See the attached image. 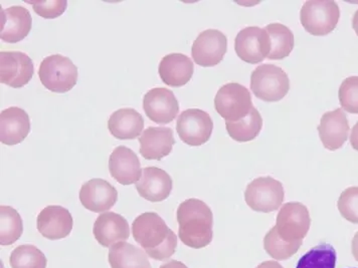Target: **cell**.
Masks as SVG:
<instances>
[{
  "label": "cell",
  "mask_w": 358,
  "mask_h": 268,
  "mask_svg": "<svg viewBox=\"0 0 358 268\" xmlns=\"http://www.w3.org/2000/svg\"><path fill=\"white\" fill-rule=\"evenodd\" d=\"M194 66L192 59L182 54H171L162 57L158 68L160 77L169 87L185 86L194 75Z\"/></svg>",
  "instance_id": "obj_23"
},
{
  "label": "cell",
  "mask_w": 358,
  "mask_h": 268,
  "mask_svg": "<svg viewBox=\"0 0 358 268\" xmlns=\"http://www.w3.org/2000/svg\"><path fill=\"white\" fill-rule=\"evenodd\" d=\"M108 260L112 268H151L146 252L125 241L110 248Z\"/></svg>",
  "instance_id": "obj_25"
},
{
  "label": "cell",
  "mask_w": 358,
  "mask_h": 268,
  "mask_svg": "<svg viewBox=\"0 0 358 268\" xmlns=\"http://www.w3.org/2000/svg\"><path fill=\"white\" fill-rule=\"evenodd\" d=\"M139 143L144 159L160 161L171 154L176 140L171 128L149 127L142 133Z\"/></svg>",
  "instance_id": "obj_22"
},
{
  "label": "cell",
  "mask_w": 358,
  "mask_h": 268,
  "mask_svg": "<svg viewBox=\"0 0 358 268\" xmlns=\"http://www.w3.org/2000/svg\"><path fill=\"white\" fill-rule=\"evenodd\" d=\"M284 196L282 183L270 176L255 179L245 192V203L256 212L276 211L283 203Z\"/></svg>",
  "instance_id": "obj_8"
},
{
  "label": "cell",
  "mask_w": 358,
  "mask_h": 268,
  "mask_svg": "<svg viewBox=\"0 0 358 268\" xmlns=\"http://www.w3.org/2000/svg\"><path fill=\"white\" fill-rule=\"evenodd\" d=\"M336 251L330 244H320L313 247L298 261L296 268H335Z\"/></svg>",
  "instance_id": "obj_29"
},
{
  "label": "cell",
  "mask_w": 358,
  "mask_h": 268,
  "mask_svg": "<svg viewBox=\"0 0 358 268\" xmlns=\"http://www.w3.org/2000/svg\"><path fill=\"white\" fill-rule=\"evenodd\" d=\"M108 129L116 139L134 140L143 132L144 119L136 110L120 109L110 116Z\"/></svg>",
  "instance_id": "obj_24"
},
{
  "label": "cell",
  "mask_w": 358,
  "mask_h": 268,
  "mask_svg": "<svg viewBox=\"0 0 358 268\" xmlns=\"http://www.w3.org/2000/svg\"><path fill=\"white\" fill-rule=\"evenodd\" d=\"M179 138L188 146L203 145L210 140L213 122L210 114L203 110L188 109L178 117L176 123Z\"/></svg>",
  "instance_id": "obj_9"
},
{
  "label": "cell",
  "mask_w": 358,
  "mask_h": 268,
  "mask_svg": "<svg viewBox=\"0 0 358 268\" xmlns=\"http://www.w3.org/2000/svg\"><path fill=\"white\" fill-rule=\"evenodd\" d=\"M341 18L338 4L334 0H309L302 6L300 20L312 36H327L334 31Z\"/></svg>",
  "instance_id": "obj_3"
},
{
  "label": "cell",
  "mask_w": 358,
  "mask_h": 268,
  "mask_svg": "<svg viewBox=\"0 0 358 268\" xmlns=\"http://www.w3.org/2000/svg\"><path fill=\"white\" fill-rule=\"evenodd\" d=\"M24 224L20 213L10 206H0V244L11 245L20 239Z\"/></svg>",
  "instance_id": "obj_28"
},
{
  "label": "cell",
  "mask_w": 358,
  "mask_h": 268,
  "mask_svg": "<svg viewBox=\"0 0 358 268\" xmlns=\"http://www.w3.org/2000/svg\"><path fill=\"white\" fill-rule=\"evenodd\" d=\"M159 268H188L185 263L178 260H169V262L162 265Z\"/></svg>",
  "instance_id": "obj_36"
},
{
  "label": "cell",
  "mask_w": 358,
  "mask_h": 268,
  "mask_svg": "<svg viewBox=\"0 0 358 268\" xmlns=\"http://www.w3.org/2000/svg\"><path fill=\"white\" fill-rule=\"evenodd\" d=\"M29 3L33 6L34 13L45 20L61 17L68 6L66 0H36Z\"/></svg>",
  "instance_id": "obj_34"
},
{
  "label": "cell",
  "mask_w": 358,
  "mask_h": 268,
  "mask_svg": "<svg viewBox=\"0 0 358 268\" xmlns=\"http://www.w3.org/2000/svg\"><path fill=\"white\" fill-rule=\"evenodd\" d=\"M173 187L169 174L157 167L142 169V176L136 183L139 195L150 202H162L169 198Z\"/></svg>",
  "instance_id": "obj_19"
},
{
  "label": "cell",
  "mask_w": 358,
  "mask_h": 268,
  "mask_svg": "<svg viewBox=\"0 0 358 268\" xmlns=\"http://www.w3.org/2000/svg\"><path fill=\"white\" fill-rule=\"evenodd\" d=\"M93 232L102 246L112 247L119 242L127 241L130 236L129 224L122 215L105 212L96 219Z\"/></svg>",
  "instance_id": "obj_17"
},
{
  "label": "cell",
  "mask_w": 358,
  "mask_h": 268,
  "mask_svg": "<svg viewBox=\"0 0 358 268\" xmlns=\"http://www.w3.org/2000/svg\"><path fill=\"white\" fill-rule=\"evenodd\" d=\"M229 137L236 142H250L259 136L263 128V119L256 107L238 122H226Z\"/></svg>",
  "instance_id": "obj_27"
},
{
  "label": "cell",
  "mask_w": 358,
  "mask_h": 268,
  "mask_svg": "<svg viewBox=\"0 0 358 268\" xmlns=\"http://www.w3.org/2000/svg\"><path fill=\"white\" fill-rule=\"evenodd\" d=\"M118 200V192L113 185L103 179H92L83 184L80 201L92 212L109 211Z\"/></svg>",
  "instance_id": "obj_14"
},
{
  "label": "cell",
  "mask_w": 358,
  "mask_h": 268,
  "mask_svg": "<svg viewBox=\"0 0 358 268\" xmlns=\"http://www.w3.org/2000/svg\"><path fill=\"white\" fill-rule=\"evenodd\" d=\"M38 77L49 91L65 94L77 84L78 68L69 57L52 54L41 61Z\"/></svg>",
  "instance_id": "obj_4"
},
{
  "label": "cell",
  "mask_w": 358,
  "mask_h": 268,
  "mask_svg": "<svg viewBox=\"0 0 358 268\" xmlns=\"http://www.w3.org/2000/svg\"><path fill=\"white\" fill-rule=\"evenodd\" d=\"M228 50V38L217 29H206L199 34L192 47L196 65L210 68L219 65Z\"/></svg>",
  "instance_id": "obj_10"
},
{
  "label": "cell",
  "mask_w": 358,
  "mask_h": 268,
  "mask_svg": "<svg viewBox=\"0 0 358 268\" xmlns=\"http://www.w3.org/2000/svg\"><path fill=\"white\" fill-rule=\"evenodd\" d=\"M143 109L152 122L169 124L178 116L179 104L171 89L155 88L147 91L144 96Z\"/></svg>",
  "instance_id": "obj_13"
},
{
  "label": "cell",
  "mask_w": 358,
  "mask_h": 268,
  "mask_svg": "<svg viewBox=\"0 0 358 268\" xmlns=\"http://www.w3.org/2000/svg\"><path fill=\"white\" fill-rule=\"evenodd\" d=\"M352 27L355 29V34L358 36V9L355 11V15H353Z\"/></svg>",
  "instance_id": "obj_39"
},
{
  "label": "cell",
  "mask_w": 358,
  "mask_h": 268,
  "mask_svg": "<svg viewBox=\"0 0 358 268\" xmlns=\"http://www.w3.org/2000/svg\"><path fill=\"white\" fill-rule=\"evenodd\" d=\"M350 130L348 117L342 109L334 110L323 114L318 126L321 142L330 151L342 148L348 141Z\"/></svg>",
  "instance_id": "obj_16"
},
{
  "label": "cell",
  "mask_w": 358,
  "mask_h": 268,
  "mask_svg": "<svg viewBox=\"0 0 358 268\" xmlns=\"http://www.w3.org/2000/svg\"><path fill=\"white\" fill-rule=\"evenodd\" d=\"M251 89L264 102H278L286 97L290 89V81L281 68L266 64L252 73Z\"/></svg>",
  "instance_id": "obj_5"
},
{
  "label": "cell",
  "mask_w": 358,
  "mask_h": 268,
  "mask_svg": "<svg viewBox=\"0 0 358 268\" xmlns=\"http://www.w3.org/2000/svg\"><path fill=\"white\" fill-rule=\"evenodd\" d=\"M47 258L34 245H20L9 258V265L13 268H47Z\"/></svg>",
  "instance_id": "obj_30"
},
{
  "label": "cell",
  "mask_w": 358,
  "mask_h": 268,
  "mask_svg": "<svg viewBox=\"0 0 358 268\" xmlns=\"http://www.w3.org/2000/svg\"><path fill=\"white\" fill-rule=\"evenodd\" d=\"M265 29L271 43V52L267 59H284L290 56L295 45L291 29L281 24H268Z\"/></svg>",
  "instance_id": "obj_26"
},
{
  "label": "cell",
  "mask_w": 358,
  "mask_h": 268,
  "mask_svg": "<svg viewBox=\"0 0 358 268\" xmlns=\"http://www.w3.org/2000/svg\"><path fill=\"white\" fill-rule=\"evenodd\" d=\"M257 268H283V267L277 261H265V262L259 265Z\"/></svg>",
  "instance_id": "obj_38"
},
{
  "label": "cell",
  "mask_w": 358,
  "mask_h": 268,
  "mask_svg": "<svg viewBox=\"0 0 358 268\" xmlns=\"http://www.w3.org/2000/svg\"><path fill=\"white\" fill-rule=\"evenodd\" d=\"M31 132V119L22 107H10L0 114V141L8 146L17 145Z\"/></svg>",
  "instance_id": "obj_18"
},
{
  "label": "cell",
  "mask_w": 358,
  "mask_h": 268,
  "mask_svg": "<svg viewBox=\"0 0 358 268\" xmlns=\"http://www.w3.org/2000/svg\"><path fill=\"white\" fill-rule=\"evenodd\" d=\"M342 109L350 114H358V77H348L342 82L338 91Z\"/></svg>",
  "instance_id": "obj_32"
},
{
  "label": "cell",
  "mask_w": 358,
  "mask_h": 268,
  "mask_svg": "<svg viewBox=\"0 0 358 268\" xmlns=\"http://www.w3.org/2000/svg\"><path fill=\"white\" fill-rule=\"evenodd\" d=\"M132 234L135 241L155 260H165L176 253L178 237L155 212H145L133 221Z\"/></svg>",
  "instance_id": "obj_1"
},
{
  "label": "cell",
  "mask_w": 358,
  "mask_h": 268,
  "mask_svg": "<svg viewBox=\"0 0 358 268\" xmlns=\"http://www.w3.org/2000/svg\"><path fill=\"white\" fill-rule=\"evenodd\" d=\"M38 230L43 237L50 240L64 239L72 232V214L62 206H48L38 214Z\"/></svg>",
  "instance_id": "obj_15"
},
{
  "label": "cell",
  "mask_w": 358,
  "mask_h": 268,
  "mask_svg": "<svg viewBox=\"0 0 358 268\" xmlns=\"http://www.w3.org/2000/svg\"><path fill=\"white\" fill-rule=\"evenodd\" d=\"M109 171L112 177L122 185L136 184L142 176L139 158L131 149L119 146L109 158Z\"/></svg>",
  "instance_id": "obj_20"
},
{
  "label": "cell",
  "mask_w": 358,
  "mask_h": 268,
  "mask_svg": "<svg viewBox=\"0 0 358 268\" xmlns=\"http://www.w3.org/2000/svg\"><path fill=\"white\" fill-rule=\"evenodd\" d=\"M33 18L24 6H11L1 11L0 38L8 43H17L24 40L31 31Z\"/></svg>",
  "instance_id": "obj_21"
},
{
  "label": "cell",
  "mask_w": 358,
  "mask_h": 268,
  "mask_svg": "<svg viewBox=\"0 0 358 268\" xmlns=\"http://www.w3.org/2000/svg\"><path fill=\"white\" fill-rule=\"evenodd\" d=\"M337 207L344 219L358 224V187L344 190L339 197Z\"/></svg>",
  "instance_id": "obj_33"
},
{
  "label": "cell",
  "mask_w": 358,
  "mask_h": 268,
  "mask_svg": "<svg viewBox=\"0 0 358 268\" xmlns=\"http://www.w3.org/2000/svg\"><path fill=\"white\" fill-rule=\"evenodd\" d=\"M311 218L308 208L299 202L284 204L278 213L277 234L284 241L291 244H303V239L308 234Z\"/></svg>",
  "instance_id": "obj_6"
},
{
  "label": "cell",
  "mask_w": 358,
  "mask_h": 268,
  "mask_svg": "<svg viewBox=\"0 0 358 268\" xmlns=\"http://www.w3.org/2000/svg\"><path fill=\"white\" fill-rule=\"evenodd\" d=\"M33 59L22 52H0V82L11 88L27 86L33 79Z\"/></svg>",
  "instance_id": "obj_12"
},
{
  "label": "cell",
  "mask_w": 358,
  "mask_h": 268,
  "mask_svg": "<svg viewBox=\"0 0 358 268\" xmlns=\"http://www.w3.org/2000/svg\"><path fill=\"white\" fill-rule=\"evenodd\" d=\"M215 107L226 122H238L251 113L255 107L249 89L238 82H229L217 91Z\"/></svg>",
  "instance_id": "obj_7"
},
{
  "label": "cell",
  "mask_w": 358,
  "mask_h": 268,
  "mask_svg": "<svg viewBox=\"0 0 358 268\" xmlns=\"http://www.w3.org/2000/svg\"><path fill=\"white\" fill-rule=\"evenodd\" d=\"M351 251H352V254L353 256H355V260L358 261V231L355 233V237H353Z\"/></svg>",
  "instance_id": "obj_37"
},
{
  "label": "cell",
  "mask_w": 358,
  "mask_h": 268,
  "mask_svg": "<svg viewBox=\"0 0 358 268\" xmlns=\"http://www.w3.org/2000/svg\"><path fill=\"white\" fill-rule=\"evenodd\" d=\"M178 236L181 242L194 249L208 246L213 238L212 209L203 201L192 198L178 208Z\"/></svg>",
  "instance_id": "obj_2"
},
{
  "label": "cell",
  "mask_w": 358,
  "mask_h": 268,
  "mask_svg": "<svg viewBox=\"0 0 358 268\" xmlns=\"http://www.w3.org/2000/svg\"><path fill=\"white\" fill-rule=\"evenodd\" d=\"M350 144L355 150L358 151V122L355 124V127L351 130Z\"/></svg>",
  "instance_id": "obj_35"
},
{
  "label": "cell",
  "mask_w": 358,
  "mask_h": 268,
  "mask_svg": "<svg viewBox=\"0 0 358 268\" xmlns=\"http://www.w3.org/2000/svg\"><path fill=\"white\" fill-rule=\"evenodd\" d=\"M235 50L238 57L245 63H262L271 52L267 31L258 27H245L236 36Z\"/></svg>",
  "instance_id": "obj_11"
},
{
  "label": "cell",
  "mask_w": 358,
  "mask_h": 268,
  "mask_svg": "<svg viewBox=\"0 0 358 268\" xmlns=\"http://www.w3.org/2000/svg\"><path fill=\"white\" fill-rule=\"evenodd\" d=\"M301 244H291L279 237L273 228L264 238V248L266 252L277 260H286L297 253Z\"/></svg>",
  "instance_id": "obj_31"
}]
</instances>
